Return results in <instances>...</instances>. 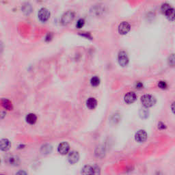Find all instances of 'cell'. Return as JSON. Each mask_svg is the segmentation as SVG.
<instances>
[{"label": "cell", "mask_w": 175, "mask_h": 175, "mask_svg": "<svg viewBox=\"0 0 175 175\" xmlns=\"http://www.w3.org/2000/svg\"><path fill=\"white\" fill-rule=\"evenodd\" d=\"M161 11L167 17L168 20H175V9L170 6L168 4H162L161 7Z\"/></svg>", "instance_id": "6da1fadb"}, {"label": "cell", "mask_w": 175, "mask_h": 175, "mask_svg": "<svg viewBox=\"0 0 175 175\" xmlns=\"http://www.w3.org/2000/svg\"><path fill=\"white\" fill-rule=\"evenodd\" d=\"M141 102L145 108H148L154 106L156 100L153 96L150 95V94H145L141 97Z\"/></svg>", "instance_id": "7a4b0ae2"}, {"label": "cell", "mask_w": 175, "mask_h": 175, "mask_svg": "<svg viewBox=\"0 0 175 175\" xmlns=\"http://www.w3.org/2000/svg\"><path fill=\"white\" fill-rule=\"evenodd\" d=\"M75 18V14L73 11L69 10L63 14L61 18V23L63 26H67L72 22Z\"/></svg>", "instance_id": "3957f363"}, {"label": "cell", "mask_w": 175, "mask_h": 175, "mask_svg": "<svg viewBox=\"0 0 175 175\" xmlns=\"http://www.w3.org/2000/svg\"><path fill=\"white\" fill-rule=\"evenodd\" d=\"M118 60L119 64H120L121 67H125L128 64L129 57L125 51H121L119 52L118 55Z\"/></svg>", "instance_id": "277c9868"}, {"label": "cell", "mask_w": 175, "mask_h": 175, "mask_svg": "<svg viewBox=\"0 0 175 175\" xmlns=\"http://www.w3.org/2000/svg\"><path fill=\"white\" fill-rule=\"evenodd\" d=\"M38 18L40 19V21L45 22L50 17V12L49 11V10H47V8H41V9L38 11Z\"/></svg>", "instance_id": "5b68a950"}, {"label": "cell", "mask_w": 175, "mask_h": 175, "mask_svg": "<svg viewBox=\"0 0 175 175\" xmlns=\"http://www.w3.org/2000/svg\"><path fill=\"white\" fill-rule=\"evenodd\" d=\"M131 26L129 23L126 21H123L118 26V32L122 35H125L130 31Z\"/></svg>", "instance_id": "8992f818"}, {"label": "cell", "mask_w": 175, "mask_h": 175, "mask_svg": "<svg viewBox=\"0 0 175 175\" xmlns=\"http://www.w3.org/2000/svg\"><path fill=\"white\" fill-rule=\"evenodd\" d=\"M135 138L137 142H144L147 138V133L145 130H139L135 134Z\"/></svg>", "instance_id": "52a82bcc"}, {"label": "cell", "mask_w": 175, "mask_h": 175, "mask_svg": "<svg viewBox=\"0 0 175 175\" xmlns=\"http://www.w3.org/2000/svg\"><path fill=\"white\" fill-rule=\"evenodd\" d=\"M70 146L69 144L66 142H63L60 143L57 148V151L62 155H66L68 153V152L69 151Z\"/></svg>", "instance_id": "ba28073f"}, {"label": "cell", "mask_w": 175, "mask_h": 175, "mask_svg": "<svg viewBox=\"0 0 175 175\" xmlns=\"http://www.w3.org/2000/svg\"><path fill=\"white\" fill-rule=\"evenodd\" d=\"M79 155L77 152L76 151H72L71 153H69V157H68V160H69V163L71 164H76L79 161Z\"/></svg>", "instance_id": "9c48e42d"}, {"label": "cell", "mask_w": 175, "mask_h": 175, "mask_svg": "<svg viewBox=\"0 0 175 175\" xmlns=\"http://www.w3.org/2000/svg\"><path fill=\"white\" fill-rule=\"evenodd\" d=\"M137 96L135 95V94L133 92H129L125 94V101L127 103V104H131L133 103H134L136 100Z\"/></svg>", "instance_id": "30bf717a"}, {"label": "cell", "mask_w": 175, "mask_h": 175, "mask_svg": "<svg viewBox=\"0 0 175 175\" xmlns=\"http://www.w3.org/2000/svg\"><path fill=\"white\" fill-rule=\"evenodd\" d=\"M7 162L10 165L18 166L20 163L19 158L16 155H10L7 157Z\"/></svg>", "instance_id": "8fae6325"}, {"label": "cell", "mask_w": 175, "mask_h": 175, "mask_svg": "<svg viewBox=\"0 0 175 175\" xmlns=\"http://www.w3.org/2000/svg\"><path fill=\"white\" fill-rule=\"evenodd\" d=\"M1 145V150L3 151H7L10 148V142L7 139H2L0 142Z\"/></svg>", "instance_id": "7c38bea8"}, {"label": "cell", "mask_w": 175, "mask_h": 175, "mask_svg": "<svg viewBox=\"0 0 175 175\" xmlns=\"http://www.w3.org/2000/svg\"><path fill=\"white\" fill-rule=\"evenodd\" d=\"M22 12L26 14V15H29L32 11V7L30 4L29 3H24L22 5L21 7Z\"/></svg>", "instance_id": "4fadbf2b"}, {"label": "cell", "mask_w": 175, "mask_h": 175, "mask_svg": "<svg viewBox=\"0 0 175 175\" xmlns=\"http://www.w3.org/2000/svg\"><path fill=\"white\" fill-rule=\"evenodd\" d=\"M86 106L90 110H93L97 106V101L94 98H89L86 101Z\"/></svg>", "instance_id": "5bb4252c"}, {"label": "cell", "mask_w": 175, "mask_h": 175, "mask_svg": "<svg viewBox=\"0 0 175 175\" xmlns=\"http://www.w3.org/2000/svg\"><path fill=\"white\" fill-rule=\"evenodd\" d=\"M37 120V116L36 114H32V113H30V114H28L26 116V121L27 123H28L30 125H34L36 123Z\"/></svg>", "instance_id": "9a60e30c"}, {"label": "cell", "mask_w": 175, "mask_h": 175, "mask_svg": "<svg viewBox=\"0 0 175 175\" xmlns=\"http://www.w3.org/2000/svg\"><path fill=\"white\" fill-rule=\"evenodd\" d=\"M81 173L84 174H94V167L90 166H85L81 170Z\"/></svg>", "instance_id": "2e32d148"}, {"label": "cell", "mask_w": 175, "mask_h": 175, "mask_svg": "<svg viewBox=\"0 0 175 175\" xmlns=\"http://www.w3.org/2000/svg\"><path fill=\"white\" fill-rule=\"evenodd\" d=\"M1 105L4 108L8 110H12V103L9 100L6 99V98H3L1 100Z\"/></svg>", "instance_id": "e0dca14e"}, {"label": "cell", "mask_w": 175, "mask_h": 175, "mask_svg": "<svg viewBox=\"0 0 175 175\" xmlns=\"http://www.w3.org/2000/svg\"><path fill=\"white\" fill-rule=\"evenodd\" d=\"M90 84L92 86H98L100 84V79L96 76H94L90 80Z\"/></svg>", "instance_id": "ac0fdd59"}, {"label": "cell", "mask_w": 175, "mask_h": 175, "mask_svg": "<svg viewBox=\"0 0 175 175\" xmlns=\"http://www.w3.org/2000/svg\"><path fill=\"white\" fill-rule=\"evenodd\" d=\"M168 63L170 67L175 66V54H171L168 59Z\"/></svg>", "instance_id": "d6986e66"}, {"label": "cell", "mask_w": 175, "mask_h": 175, "mask_svg": "<svg viewBox=\"0 0 175 175\" xmlns=\"http://www.w3.org/2000/svg\"><path fill=\"white\" fill-rule=\"evenodd\" d=\"M84 24H85V21H84V18H80V19L77 21V24H76V27H77V28L80 29L84 26Z\"/></svg>", "instance_id": "ffe728a7"}, {"label": "cell", "mask_w": 175, "mask_h": 175, "mask_svg": "<svg viewBox=\"0 0 175 175\" xmlns=\"http://www.w3.org/2000/svg\"><path fill=\"white\" fill-rule=\"evenodd\" d=\"M158 86H159L160 88H162V89H166V88H167V84H166L165 81H161L158 83Z\"/></svg>", "instance_id": "44dd1931"}, {"label": "cell", "mask_w": 175, "mask_h": 175, "mask_svg": "<svg viewBox=\"0 0 175 175\" xmlns=\"http://www.w3.org/2000/svg\"><path fill=\"white\" fill-rule=\"evenodd\" d=\"M149 112H147L146 110H142L140 112V116L142 118H147L149 116Z\"/></svg>", "instance_id": "7402d4cb"}, {"label": "cell", "mask_w": 175, "mask_h": 175, "mask_svg": "<svg viewBox=\"0 0 175 175\" xmlns=\"http://www.w3.org/2000/svg\"><path fill=\"white\" fill-rule=\"evenodd\" d=\"M135 86H136V88H138V89H140V88H143V84L140 81H137L136 84H135Z\"/></svg>", "instance_id": "603a6c76"}, {"label": "cell", "mask_w": 175, "mask_h": 175, "mask_svg": "<svg viewBox=\"0 0 175 175\" xmlns=\"http://www.w3.org/2000/svg\"><path fill=\"white\" fill-rule=\"evenodd\" d=\"M158 128L160 129H164L166 128V125L163 124L162 123H159V125H158Z\"/></svg>", "instance_id": "cb8c5ba5"}, {"label": "cell", "mask_w": 175, "mask_h": 175, "mask_svg": "<svg viewBox=\"0 0 175 175\" xmlns=\"http://www.w3.org/2000/svg\"><path fill=\"white\" fill-rule=\"evenodd\" d=\"M171 108H172V112H173L174 114H175V102H174L172 104V106H171Z\"/></svg>", "instance_id": "d4e9b609"}]
</instances>
